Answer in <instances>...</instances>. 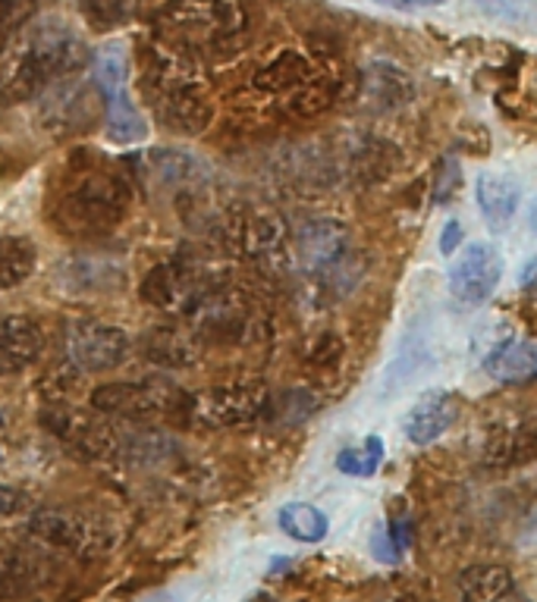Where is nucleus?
I'll return each instance as SVG.
<instances>
[{
    "label": "nucleus",
    "mask_w": 537,
    "mask_h": 602,
    "mask_svg": "<svg viewBox=\"0 0 537 602\" xmlns=\"http://www.w3.org/2000/svg\"><path fill=\"white\" fill-rule=\"evenodd\" d=\"M88 63V45L63 20L28 23L0 53V107H16L45 95Z\"/></svg>",
    "instance_id": "1"
},
{
    "label": "nucleus",
    "mask_w": 537,
    "mask_h": 602,
    "mask_svg": "<svg viewBox=\"0 0 537 602\" xmlns=\"http://www.w3.org/2000/svg\"><path fill=\"white\" fill-rule=\"evenodd\" d=\"M246 602H277V600H274L271 593H255V597H249Z\"/></svg>",
    "instance_id": "28"
},
{
    "label": "nucleus",
    "mask_w": 537,
    "mask_h": 602,
    "mask_svg": "<svg viewBox=\"0 0 537 602\" xmlns=\"http://www.w3.org/2000/svg\"><path fill=\"white\" fill-rule=\"evenodd\" d=\"M32 533L41 537L45 543H51L57 550L79 552H102L107 546V530L95 518L70 511V508H41L32 515Z\"/></svg>",
    "instance_id": "9"
},
{
    "label": "nucleus",
    "mask_w": 537,
    "mask_h": 602,
    "mask_svg": "<svg viewBox=\"0 0 537 602\" xmlns=\"http://www.w3.org/2000/svg\"><path fill=\"white\" fill-rule=\"evenodd\" d=\"M95 92L104 100L107 135L117 145H135L148 135V123L129 95V67L123 50H104L95 57Z\"/></svg>",
    "instance_id": "4"
},
{
    "label": "nucleus",
    "mask_w": 537,
    "mask_h": 602,
    "mask_svg": "<svg viewBox=\"0 0 537 602\" xmlns=\"http://www.w3.org/2000/svg\"><path fill=\"white\" fill-rule=\"evenodd\" d=\"M299 254L308 274L324 279L321 286H353L349 267H353V245L346 229L336 224H314L302 229L299 236Z\"/></svg>",
    "instance_id": "8"
},
{
    "label": "nucleus",
    "mask_w": 537,
    "mask_h": 602,
    "mask_svg": "<svg viewBox=\"0 0 537 602\" xmlns=\"http://www.w3.org/2000/svg\"><path fill=\"white\" fill-rule=\"evenodd\" d=\"M277 525L286 537H293L299 543H321L331 530V518L311 502H289L281 508Z\"/></svg>",
    "instance_id": "18"
},
{
    "label": "nucleus",
    "mask_w": 537,
    "mask_h": 602,
    "mask_svg": "<svg viewBox=\"0 0 537 602\" xmlns=\"http://www.w3.org/2000/svg\"><path fill=\"white\" fill-rule=\"evenodd\" d=\"M45 351V333L26 314L0 317V376L23 374Z\"/></svg>",
    "instance_id": "10"
},
{
    "label": "nucleus",
    "mask_w": 537,
    "mask_h": 602,
    "mask_svg": "<svg viewBox=\"0 0 537 602\" xmlns=\"http://www.w3.org/2000/svg\"><path fill=\"white\" fill-rule=\"evenodd\" d=\"M261 405H264V389L249 386V383H239V386L232 383V386H224V389L205 393L202 399L192 405V411H195L205 424L230 426L255 418Z\"/></svg>",
    "instance_id": "12"
},
{
    "label": "nucleus",
    "mask_w": 537,
    "mask_h": 602,
    "mask_svg": "<svg viewBox=\"0 0 537 602\" xmlns=\"http://www.w3.org/2000/svg\"><path fill=\"white\" fill-rule=\"evenodd\" d=\"M26 493L16 490V486H7L0 483V518H10V515H20L26 508Z\"/></svg>",
    "instance_id": "25"
},
{
    "label": "nucleus",
    "mask_w": 537,
    "mask_h": 602,
    "mask_svg": "<svg viewBox=\"0 0 537 602\" xmlns=\"http://www.w3.org/2000/svg\"><path fill=\"white\" fill-rule=\"evenodd\" d=\"M460 249H462V224L460 220H446V224H443V232H440V251H443L446 257H453Z\"/></svg>",
    "instance_id": "26"
},
{
    "label": "nucleus",
    "mask_w": 537,
    "mask_h": 602,
    "mask_svg": "<svg viewBox=\"0 0 537 602\" xmlns=\"http://www.w3.org/2000/svg\"><path fill=\"white\" fill-rule=\"evenodd\" d=\"M32 580L26 558L16 552H0V602L20 597Z\"/></svg>",
    "instance_id": "24"
},
{
    "label": "nucleus",
    "mask_w": 537,
    "mask_h": 602,
    "mask_svg": "<svg viewBox=\"0 0 537 602\" xmlns=\"http://www.w3.org/2000/svg\"><path fill=\"white\" fill-rule=\"evenodd\" d=\"M456 418H460V399L453 393L434 389L411 405L409 414L403 418V433L415 446H431L456 424Z\"/></svg>",
    "instance_id": "11"
},
{
    "label": "nucleus",
    "mask_w": 537,
    "mask_h": 602,
    "mask_svg": "<svg viewBox=\"0 0 537 602\" xmlns=\"http://www.w3.org/2000/svg\"><path fill=\"white\" fill-rule=\"evenodd\" d=\"M129 182L127 176L110 170L107 164L85 157L67 167L60 182H53L48 217L67 236H98L110 232L127 217Z\"/></svg>",
    "instance_id": "2"
},
{
    "label": "nucleus",
    "mask_w": 537,
    "mask_h": 602,
    "mask_svg": "<svg viewBox=\"0 0 537 602\" xmlns=\"http://www.w3.org/2000/svg\"><path fill=\"white\" fill-rule=\"evenodd\" d=\"M145 354L157 361V364H170V368H179V364H189L192 361V339L182 333V329H174V326H164V329H152L148 339H145Z\"/></svg>",
    "instance_id": "20"
},
{
    "label": "nucleus",
    "mask_w": 537,
    "mask_h": 602,
    "mask_svg": "<svg viewBox=\"0 0 537 602\" xmlns=\"http://www.w3.org/2000/svg\"><path fill=\"white\" fill-rule=\"evenodd\" d=\"M485 371L500 383H528L537 374V349L532 339L510 336L485 354Z\"/></svg>",
    "instance_id": "16"
},
{
    "label": "nucleus",
    "mask_w": 537,
    "mask_h": 602,
    "mask_svg": "<svg viewBox=\"0 0 537 602\" xmlns=\"http://www.w3.org/2000/svg\"><path fill=\"white\" fill-rule=\"evenodd\" d=\"M475 198L490 229H506L522 204V179L510 170H487L475 182Z\"/></svg>",
    "instance_id": "13"
},
{
    "label": "nucleus",
    "mask_w": 537,
    "mask_h": 602,
    "mask_svg": "<svg viewBox=\"0 0 537 602\" xmlns=\"http://www.w3.org/2000/svg\"><path fill=\"white\" fill-rule=\"evenodd\" d=\"M57 282L63 289H73L79 296H95V292H110L123 282V267L110 257L98 254H82L70 261L63 270H57Z\"/></svg>",
    "instance_id": "15"
},
{
    "label": "nucleus",
    "mask_w": 537,
    "mask_h": 602,
    "mask_svg": "<svg viewBox=\"0 0 537 602\" xmlns=\"http://www.w3.org/2000/svg\"><path fill=\"white\" fill-rule=\"evenodd\" d=\"M462 602H532L503 565H472L460 577Z\"/></svg>",
    "instance_id": "14"
},
{
    "label": "nucleus",
    "mask_w": 537,
    "mask_h": 602,
    "mask_svg": "<svg viewBox=\"0 0 537 602\" xmlns=\"http://www.w3.org/2000/svg\"><path fill=\"white\" fill-rule=\"evenodd\" d=\"M384 7H393V10H403V13H411V10H428V7H440L446 0H381Z\"/></svg>",
    "instance_id": "27"
},
{
    "label": "nucleus",
    "mask_w": 537,
    "mask_h": 602,
    "mask_svg": "<svg viewBox=\"0 0 537 602\" xmlns=\"http://www.w3.org/2000/svg\"><path fill=\"white\" fill-rule=\"evenodd\" d=\"M38 0H0V53L35 20Z\"/></svg>",
    "instance_id": "22"
},
{
    "label": "nucleus",
    "mask_w": 537,
    "mask_h": 602,
    "mask_svg": "<svg viewBox=\"0 0 537 602\" xmlns=\"http://www.w3.org/2000/svg\"><path fill=\"white\" fill-rule=\"evenodd\" d=\"M381 458H384V446H381V440H378V436H371L361 449L339 452L336 468H339L343 474L371 477L378 468H381Z\"/></svg>",
    "instance_id": "23"
},
{
    "label": "nucleus",
    "mask_w": 537,
    "mask_h": 602,
    "mask_svg": "<svg viewBox=\"0 0 537 602\" xmlns=\"http://www.w3.org/2000/svg\"><path fill=\"white\" fill-rule=\"evenodd\" d=\"M38 267V245L23 232L0 236V292L23 286Z\"/></svg>",
    "instance_id": "17"
},
{
    "label": "nucleus",
    "mask_w": 537,
    "mask_h": 602,
    "mask_svg": "<svg viewBox=\"0 0 537 602\" xmlns=\"http://www.w3.org/2000/svg\"><path fill=\"white\" fill-rule=\"evenodd\" d=\"M368 88L378 100V107H399L409 98H415V85L406 73H399L396 67H374L368 75Z\"/></svg>",
    "instance_id": "21"
},
{
    "label": "nucleus",
    "mask_w": 537,
    "mask_h": 602,
    "mask_svg": "<svg viewBox=\"0 0 537 602\" xmlns=\"http://www.w3.org/2000/svg\"><path fill=\"white\" fill-rule=\"evenodd\" d=\"M82 20L92 25L95 32H114L120 25L132 23L145 0H76Z\"/></svg>",
    "instance_id": "19"
},
{
    "label": "nucleus",
    "mask_w": 537,
    "mask_h": 602,
    "mask_svg": "<svg viewBox=\"0 0 537 602\" xmlns=\"http://www.w3.org/2000/svg\"><path fill=\"white\" fill-rule=\"evenodd\" d=\"M246 28L239 0H170L157 13V32L179 50H211Z\"/></svg>",
    "instance_id": "3"
},
{
    "label": "nucleus",
    "mask_w": 537,
    "mask_h": 602,
    "mask_svg": "<svg viewBox=\"0 0 537 602\" xmlns=\"http://www.w3.org/2000/svg\"><path fill=\"white\" fill-rule=\"evenodd\" d=\"M127 329L104 324V321H76L67 333V354L85 374H107L117 371L129 358Z\"/></svg>",
    "instance_id": "6"
},
{
    "label": "nucleus",
    "mask_w": 537,
    "mask_h": 602,
    "mask_svg": "<svg viewBox=\"0 0 537 602\" xmlns=\"http://www.w3.org/2000/svg\"><path fill=\"white\" fill-rule=\"evenodd\" d=\"M446 279L453 299L465 308H478L497 292L503 279V254L493 242H472L453 254Z\"/></svg>",
    "instance_id": "5"
},
{
    "label": "nucleus",
    "mask_w": 537,
    "mask_h": 602,
    "mask_svg": "<svg viewBox=\"0 0 537 602\" xmlns=\"http://www.w3.org/2000/svg\"><path fill=\"white\" fill-rule=\"evenodd\" d=\"M154 602H160V600H154Z\"/></svg>",
    "instance_id": "29"
},
{
    "label": "nucleus",
    "mask_w": 537,
    "mask_h": 602,
    "mask_svg": "<svg viewBox=\"0 0 537 602\" xmlns=\"http://www.w3.org/2000/svg\"><path fill=\"white\" fill-rule=\"evenodd\" d=\"M92 405L107 414H120L129 421H148L170 414L179 405V393L170 383L139 380V383H104L92 396Z\"/></svg>",
    "instance_id": "7"
}]
</instances>
